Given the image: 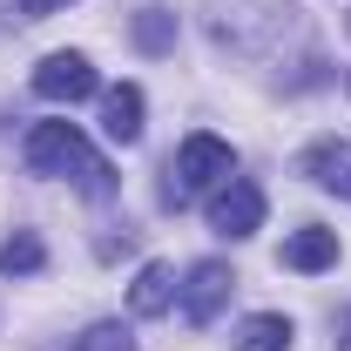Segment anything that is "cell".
I'll return each mask as SVG.
<instances>
[{"mask_svg": "<svg viewBox=\"0 0 351 351\" xmlns=\"http://www.w3.org/2000/svg\"><path fill=\"white\" fill-rule=\"evenodd\" d=\"M27 169H34V176H68L88 203L115 196V169H108V156H95L88 135L75 129V122H34V129H27Z\"/></svg>", "mask_w": 351, "mask_h": 351, "instance_id": "cell-1", "label": "cell"}, {"mask_svg": "<svg viewBox=\"0 0 351 351\" xmlns=\"http://www.w3.org/2000/svg\"><path fill=\"white\" fill-rule=\"evenodd\" d=\"M237 176V156H230V142L210 129H196L182 149H176V162H169V182H162V203L169 210H182V203H196V196H210L217 182H230Z\"/></svg>", "mask_w": 351, "mask_h": 351, "instance_id": "cell-2", "label": "cell"}, {"mask_svg": "<svg viewBox=\"0 0 351 351\" xmlns=\"http://www.w3.org/2000/svg\"><path fill=\"white\" fill-rule=\"evenodd\" d=\"M210 230L217 237H257L263 230V189L250 176H230L210 189Z\"/></svg>", "mask_w": 351, "mask_h": 351, "instance_id": "cell-3", "label": "cell"}, {"mask_svg": "<svg viewBox=\"0 0 351 351\" xmlns=\"http://www.w3.org/2000/svg\"><path fill=\"white\" fill-rule=\"evenodd\" d=\"M95 61L88 54H47L41 68H34V95L41 101H88L95 95Z\"/></svg>", "mask_w": 351, "mask_h": 351, "instance_id": "cell-4", "label": "cell"}, {"mask_svg": "<svg viewBox=\"0 0 351 351\" xmlns=\"http://www.w3.org/2000/svg\"><path fill=\"white\" fill-rule=\"evenodd\" d=\"M230 291H237L230 263H223V257H203L196 270H189V284H182V324H210Z\"/></svg>", "mask_w": 351, "mask_h": 351, "instance_id": "cell-5", "label": "cell"}, {"mask_svg": "<svg viewBox=\"0 0 351 351\" xmlns=\"http://www.w3.org/2000/svg\"><path fill=\"white\" fill-rule=\"evenodd\" d=\"M298 176H311L317 189H331V196L351 203V142H311L298 156Z\"/></svg>", "mask_w": 351, "mask_h": 351, "instance_id": "cell-6", "label": "cell"}, {"mask_svg": "<svg viewBox=\"0 0 351 351\" xmlns=\"http://www.w3.org/2000/svg\"><path fill=\"white\" fill-rule=\"evenodd\" d=\"M331 263H338V230L304 223L298 237H284V270H304V277H317V270H331Z\"/></svg>", "mask_w": 351, "mask_h": 351, "instance_id": "cell-7", "label": "cell"}, {"mask_svg": "<svg viewBox=\"0 0 351 351\" xmlns=\"http://www.w3.org/2000/svg\"><path fill=\"white\" fill-rule=\"evenodd\" d=\"M101 135H108V142H122V149H129V142H142V88H108V95H101Z\"/></svg>", "mask_w": 351, "mask_h": 351, "instance_id": "cell-8", "label": "cell"}, {"mask_svg": "<svg viewBox=\"0 0 351 351\" xmlns=\"http://www.w3.org/2000/svg\"><path fill=\"white\" fill-rule=\"evenodd\" d=\"M291 317L284 311H257V317H243L237 324V351H291Z\"/></svg>", "mask_w": 351, "mask_h": 351, "instance_id": "cell-9", "label": "cell"}, {"mask_svg": "<svg viewBox=\"0 0 351 351\" xmlns=\"http://www.w3.org/2000/svg\"><path fill=\"white\" fill-rule=\"evenodd\" d=\"M169 298H176L169 263H142V270H135V291H129L135 317H162V311H169Z\"/></svg>", "mask_w": 351, "mask_h": 351, "instance_id": "cell-10", "label": "cell"}, {"mask_svg": "<svg viewBox=\"0 0 351 351\" xmlns=\"http://www.w3.org/2000/svg\"><path fill=\"white\" fill-rule=\"evenodd\" d=\"M41 263H47V243L34 230H14V237L0 243V277H34Z\"/></svg>", "mask_w": 351, "mask_h": 351, "instance_id": "cell-11", "label": "cell"}, {"mask_svg": "<svg viewBox=\"0 0 351 351\" xmlns=\"http://www.w3.org/2000/svg\"><path fill=\"white\" fill-rule=\"evenodd\" d=\"M129 34H135L142 54H169V47H176V14H169V7H142V14L129 21Z\"/></svg>", "mask_w": 351, "mask_h": 351, "instance_id": "cell-12", "label": "cell"}, {"mask_svg": "<svg viewBox=\"0 0 351 351\" xmlns=\"http://www.w3.org/2000/svg\"><path fill=\"white\" fill-rule=\"evenodd\" d=\"M75 351H135V338L122 324H88L82 338H75Z\"/></svg>", "mask_w": 351, "mask_h": 351, "instance_id": "cell-13", "label": "cell"}, {"mask_svg": "<svg viewBox=\"0 0 351 351\" xmlns=\"http://www.w3.org/2000/svg\"><path fill=\"white\" fill-rule=\"evenodd\" d=\"M61 7H68V0H21V14H27V21H41V14H61Z\"/></svg>", "mask_w": 351, "mask_h": 351, "instance_id": "cell-14", "label": "cell"}, {"mask_svg": "<svg viewBox=\"0 0 351 351\" xmlns=\"http://www.w3.org/2000/svg\"><path fill=\"white\" fill-rule=\"evenodd\" d=\"M345 34H351V14H345Z\"/></svg>", "mask_w": 351, "mask_h": 351, "instance_id": "cell-15", "label": "cell"}, {"mask_svg": "<svg viewBox=\"0 0 351 351\" xmlns=\"http://www.w3.org/2000/svg\"><path fill=\"white\" fill-rule=\"evenodd\" d=\"M345 88H351V75H345Z\"/></svg>", "mask_w": 351, "mask_h": 351, "instance_id": "cell-16", "label": "cell"}, {"mask_svg": "<svg viewBox=\"0 0 351 351\" xmlns=\"http://www.w3.org/2000/svg\"><path fill=\"white\" fill-rule=\"evenodd\" d=\"M345 351H351V338H345Z\"/></svg>", "mask_w": 351, "mask_h": 351, "instance_id": "cell-17", "label": "cell"}]
</instances>
